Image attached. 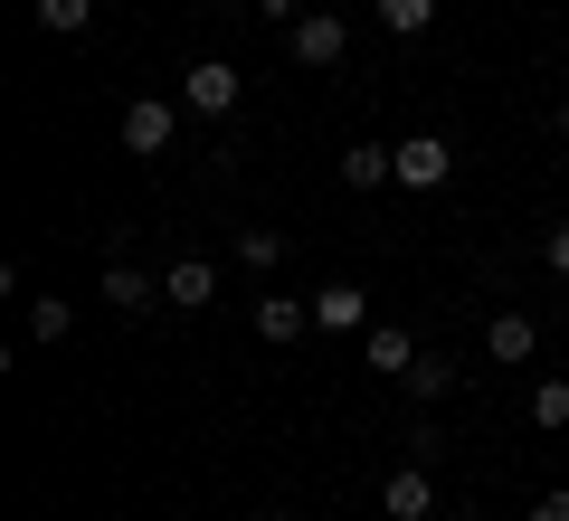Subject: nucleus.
I'll return each mask as SVG.
<instances>
[{
	"mask_svg": "<svg viewBox=\"0 0 569 521\" xmlns=\"http://www.w3.org/2000/svg\"><path fill=\"white\" fill-rule=\"evenodd\" d=\"M399 389H408V399H427V408H437V399L456 389V370H447V361H427V351H418V370H408Z\"/></svg>",
	"mask_w": 569,
	"mask_h": 521,
	"instance_id": "obj_15",
	"label": "nucleus"
},
{
	"mask_svg": "<svg viewBox=\"0 0 569 521\" xmlns=\"http://www.w3.org/2000/svg\"><path fill=\"white\" fill-rule=\"evenodd\" d=\"M162 303H219V275H209V257H171Z\"/></svg>",
	"mask_w": 569,
	"mask_h": 521,
	"instance_id": "obj_11",
	"label": "nucleus"
},
{
	"mask_svg": "<svg viewBox=\"0 0 569 521\" xmlns=\"http://www.w3.org/2000/svg\"><path fill=\"white\" fill-rule=\"evenodd\" d=\"M29 20H39L48 39H77V29L96 20V0H29Z\"/></svg>",
	"mask_w": 569,
	"mask_h": 521,
	"instance_id": "obj_13",
	"label": "nucleus"
},
{
	"mask_svg": "<svg viewBox=\"0 0 569 521\" xmlns=\"http://www.w3.org/2000/svg\"><path fill=\"white\" fill-rule=\"evenodd\" d=\"M541 265H550V275H569V219L541 228Z\"/></svg>",
	"mask_w": 569,
	"mask_h": 521,
	"instance_id": "obj_19",
	"label": "nucleus"
},
{
	"mask_svg": "<svg viewBox=\"0 0 569 521\" xmlns=\"http://www.w3.org/2000/svg\"><path fill=\"white\" fill-rule=\"evenodd\" d=\"M560 142H569V104H560Z\"/></svg>",
	"mask_w": 569,
	"mask_h": 521,
	"instance_id": "obj_22",
	"label": "nucleus"
},
{
	"mask_svg": "<svg viewBox=\"0 0 569 521\" xmlns=\"http://www.w3.org/2000/svg\"><path fill=\"white\" fill-rule=\"evenodd\" d=\"M313 332V294L295 303V294H266L257 303V341H305Z\"/></svg>",
	"mask_w": 569,
	"mask_h": 521,
	"instance_id": "obj_10",
	"label": "nucleus"
},
{
	"mask_svg": "<svg viewBox=\"0 0 569 521\" xmlns=\"http://www.w3.org/2000/svg\"><path fill=\"white\" fill-rule=\"evenodd\" d=\"M181 114H190L181 96H133V104H123V152H142V161H152V152H171Z\"/></svg>",
	"mask_w": 569,
	"mask_h": 521,
	"instance_id": "obj_1",
	"label": "nucleus"
},
{
	"mask_svg": "<svg viewBox=\"0 0 569 521\" xmlns=\"http://www.w3.org/2000/svg\"><path fill=\"white\" fill-rule=\"evenodd\" d=\"M399 181V142H351L342 152V190H380Z\"/></svg>",
	"mask_w": 569,
	"mask_h": 521,
	"instance_id": "obj_8",
	"label": "nucleus"
},
{
	"mask_svg": "<svg viewBox=\"0 0 569 521\" xmlns=\"http://www.w3.org/2000/svg\"><path fill=\"white\" fill-rule=\"evenodd\" d=\"M313 332H370L361 284H323V294H313Z\"/></svg>",
	"mask_w": 569,
	"mask_h": 521,
	"instance_id": "obj_9",
	"label": "nucleus"
},
{
	"mask_svg": "<svg viewBox=\"0 0 569 521\" xmlns=\"http://www.w3.org/2000/svg\"><path fill=\"white\" fill-rule=\"evenodd\" d=\"M456 521H485V512H456Z\"/></svg>",
	"mask_w": 569,
	"mask_h": 521,
	"instance_id": "obj_23",
	"label": "nucleus"
},
{
	"mask_svg": "<svg viewBox=\"0 0 569 521\" xmlns=\"http://www.w3.org/2000/svg\"><path fill=\"white\" fill-rule=\"evenodd\" d=\"M361 361L380 370V380H408V370H418V341H408L399 322H370V332H361Z\"/></svg>",
	"mask_w": 569,
	"mask_h": 521,
	"instance_id": "obj_6",
	"label": "nucleus"
},
{
	"mask_svg": "<svg viewBox=\"0 0 569 521\" xmlns=\"http://www.w3.org/2000/svg\"><path fill=\"white\" fill-rule=\"evenodd\" d=\"M238 257L266 275V265H284V238H276V228H238Z\"/></svg>",
	"mask_w": 569,
	"mask_h": 521,
	"instance_id": "obj_17",
	"label": "nucleus"
},
{
	"mask_svg": "<svg viewBox=\"0 0 569 521\" xmlns=\"http://www.w3.org/2000/svg\"><path fill=\"white\" fill-rule=\"evenodd\" d=\"M531 427H569V380H541V389H531Z\"/></svg>",
	"mask_w": 569,
	"mask_h": 521,
	"instance_id": "obj_18",
	"label": "nucleus"
},
{
	"mask_svg": "<svg viewBox=\"0 0 569 521\" xmlns=\"http://www.w3.org/2000/svg\"><path fill=\"white\" fill-rule=\"evenodd\" d=\"M238 67H228V58H200V67H190V77H181V104H190V114H200V123H219V114H238Z\"/></svg>",
	"mask_w": 569,
	"mask_h": 521,
	"instance_id": "obj_2",
	"label": "nucleus"
},
{
	"mask_svg": "<svg viewBox=\"0 0 569 521\" xmlns=\"http://www.w3.org/2000/svg\"><path fill=\"white\" fill-rule=\"evenodd\" d=\"M257 10H266L276 29H295V20H305V0H257Z\"/></svg>",
	"mask_w": 569,
	"mask_h": 521,
	"instance_id": "obj_21",
	"label": "nucleus"
},
{
	"mask_svg": "<svg viewBox=\"0 0 569 521\" xmlns=\"http://www.w3.org/2000/svg\"><path fill=\"white\" fill-rule=\"evenodd\" d=\"M447 171H456V152L437 133H408L399 142V190H447Z\"/></svg>",
	"mask_w": 569,
	"mask_h": 521,
	"instance_id": "obj_5",
	"label": "nucleus"
},
{
	"mask_svg": "<svg viewBox=\"0 0 569 521\" xmlns=\"http://www.w3.org/2000/svg\"><path fill=\"white\" fill-rule=\"evenodd\" d=\"M342 48H351V29L332 20V10H305V20L284 29V58L295 67H342Z\"/></svg>",
	"mask_w": 569,
	"mask_h": 521,
	"instance_id": "obj_3",
	"label": "nucleus"
},
{
	"mask_svg": "<svg viewBox=\"0 0 569 521\" xmlns=\"http://www.w3.org/2000/svg\"><path fill=\"white\" fill-rule=\"evenodd\" d=\"M67 332H77V303H58V294L29 303V341H67Z\"/></svg>",
	"mask_w": 569,
	"mask_h": 521,
	"instance_id": "obj_14",
	"label": "nucleus"
},
{
	"mask_svg": "<svg viewBox=\"0 0 569 521\" xmlns=\"http://www.w3.org/2000/svg\"><path fill=\"white\" fill-rule=\"evenodd\" d=\"M531 521H569V483H550V493L531 502Z\"/></svg>",
	"mask_w": 569,
	"mask_h": 521,
	"instance_id": "obj_20",
	"label": "nucleus"
},
{
	"mask_svg": "<svg viewBox=\"0 0 569 521\" xmlns=\"http://www.w3.org/2000/svg\"><path fill=\"white\" fill-rule=\"evenodd\" d=\"M380 512L389 521H437V474H427V464H399V474L380 483Z\"/></svg>",
	"mask_w": 569,
	"mask_h": 521,
	"instance_id": "obj_4",
	"label": "nucleus"
},
{
	"mask_svg": "<svg viewBox=\"0 0 569 521\" xmlns=\"http://www.w3.org/2000/svg\"><path fill=\"white\" fill-rule=\"evenodd\" d=\"M485 351H493L503 370H522L531 351H541V322H531V313H493V322H485Z\"/></svg>",
	"mask_w": 569,
	"mask_h": 521,
	"instance_id": "obj_7",
	"label": "nucleus"
},
{
	"mask_svg": "<svg viewBox=\"0 0 569 521\" xmlns=\"http://www.w3.org/2000/svg\"><path fill=\"white\" fill-rule=\"evenodd\" d=\"M152 294H162V284L142 275V265H104V303H114L123 322H133V313H152Z\"/></svg>",
	"mask_w": 569,
	"mask_h": 521,
	"instance_id": "obj_12",
	"label": "nucleus"
},
{
	"mask_svg": "<svg viewBox=\"0 0 569 521\" xmlns=\"http://www.w3.org/2000/svg\"><path fill=\"white\" fill-rule=\"evenodd\" d=\"M427 20H437V0H380V29H399V39H418Z\"/></svg>",
	"mask_w": 569,
	"mask_h": 521,
	"instance_id": "obj_16",
	"label": "nucleus"
}]
</instances>
